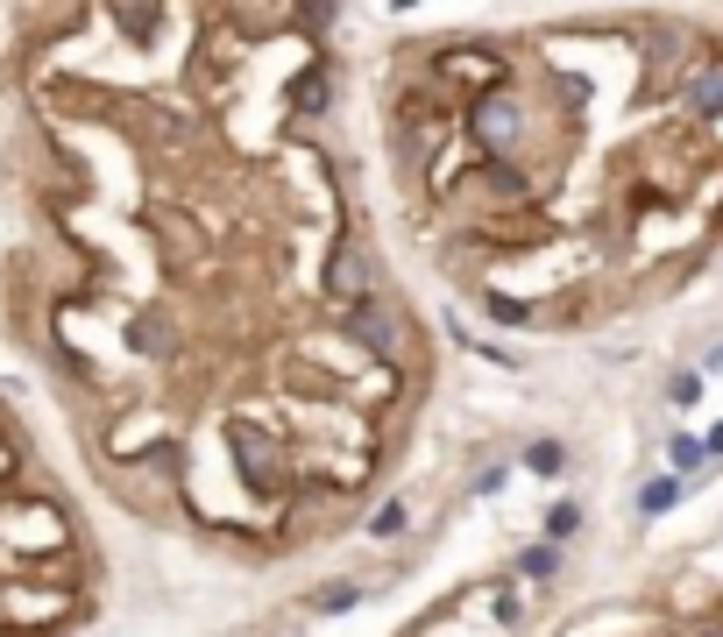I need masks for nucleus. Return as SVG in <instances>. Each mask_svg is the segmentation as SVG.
I'll list each match as a JSON object with an SVG mask.
<instances>
[{"label":"nucleus","instance_id":"7ed1b4c3","mask_svg":"<svg viewBox=\"0 0 723 637\" xmlns=\"http://www.w3.org/2000/svg\"><path fill=\"white\" fill-rule=\"evenodd\" d=\"M553 637H723V602H710L696 616H674V624H639L624 610H596V616H582V624H567Z\"/></svg>","mask_w":723,"mask_h":637},{"label":"nucleus","instance_id":"f03ea898","mask_svg":"<svg viewBox=\"0 0 723 637\" xmlns=\"http://www.w3.org/2000/svg\"><path fill=\"white\" fill-rule=\"evenodd\" d=\"M107 595L93 524L0 404V637H79Z\"/></svg>","mask_w":723,"mask_h":637},{"label":"nucleus","instance_id":"423d86ee","mask_svg":"<svg viewBox=\"0 0 723 637\" xmlns=\"http://www.w3.org/2000/svg\"><path fill=\"white\" fill-rule=\"evenodd\" d=\"M702 461V439H674V467H696Z\"/></svg>","mask_w":723,"mask_h":637},{"label":"nucleus","instance_id":"f257e3e1","mask_svg":"<svg viewBox=\"0 0 723 637\" xmlns=\"http://www.w3.org/2000/svg\"><path fill=\"white\" fill-rule=\"evenodd\" d=\"M341 0H50L14 43V340L128 518L241 559L348 531L426 383L362 355Z\"/></svg>","mask_w":723,"mask_h":637},{"label":"nucleus","instance_id":"20e7f679","mask_svg":"<svg viewBox=\"0 0 723 637\" xmlns=\"http://www.w3.org/2000/svg\"><path fill=\"white\" fill-rule=\"evenodd\" d=\"M674 496H681V482H674V475H659V482H645L639 510H645V518H659V510H674Z\"/></svg>","mask_w":723,"mask_h":637},{"label":"nucleus","instance_id":"0eeeda50","mask_svg":"<svg viewBox=\"0 0 723 637\" xmlns=\"http://www.w3.org/2000/svg\"><path fill=\"white\" fill-rule=\"evenodd\" d=\"M547 531H553V538H567V531H575V503H561V510H553Z\"/></svg>","mask_w":723,"mask_h":637},{"label":"nucleus","instance_id":"39448f33","mask_svg":"<svg viewBox=\"0 0 723 637\" xmlns=\"http://www.w3.org/2000/svg\"><path fill=\"white\" fill-rule=\"evenodd\" d=\"M667 397H674V404H696V397H702V375H674Z\"/></svg>","mask_w":723,"mask_h":637},{"label":"nucleus","instance_id":"6e6552de","mask_svg":"<svg viewBox=\"0 0 723 637\" xmlns=\"http://www.w3.org/2000/svg\"><path fill=\"white\" fill-rule=\"evenodd\" d=\"M710 453H723V425H716V432H710Z\"/></svg>","mask_w":723,"mask_h":637}]
</instances>
